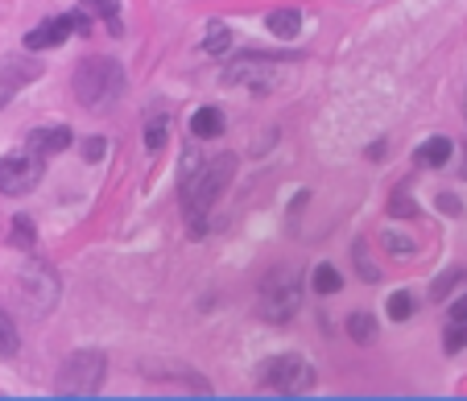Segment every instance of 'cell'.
Returning a JSON list of instances; mask_svg holds the SVG:
<instances>
[{
	"instance_id": "1",
	"label": "cell",
	"mask_w": 467,
	"mask_h": 401,
	"mask_svg": "<svg viewBox=\"0 0 467 401\" xmlns=\"http://www.w3.org/2000/svg\"><path fill=\"white\" fill-rule=\"evenodd\" d=\"M236 174V153H216V158H186V170H183V211H186V224L191 232H203L207 224V211L211 203L219 199V191L232 183Z\"/></svg>"
},
{
	"instance_id": "2",
	"label": "cell",
	"mask_w": 467,
	"mask_h": 401,
	"mask_svg": "<svg viewBox=\"0 0 467 401\" xmlns=\"http://www.w3.org/2000/svg\"><path fill=\"white\" fill-rule=\"evenodd\" d=\"M124 91V71L116 58H83L75 71V99L83 108H112Z\"/></svg>"
},
{
	"instance_id": "3",
	"label": "cell",
	"mask_w": 467,
	"mask_h": 401,
	"mask_svg": "<svg viewBox=\"0 0 467 401\" xmlns=\"http://www.w3.org/2000/svg\"><path fill=\"white\" fill-rule=\"evenodd\" d=\"M104 377H108V356H104V352H75V356L58 369L55 389L63 393V397H96Z\"/></svg>"
},
{
	"instance_id": "4",
	"label": "cell",
	"mask_w": 467,
	"mask_h": 401,
	"mask_svg": "<svg viewBox=\"0 0 467 401\" xmlns=\"http://www.w3.org/2000/svg\"><path fill=\"white\" fill-rule=\"evenodd\" d=\"M257 385L269 393H282V397H302V393L315 389V369L302 356L285 352V356H273L269 364H261Z\"/></svg>"
},
{
	"instance_id": "5",
	"label": "cell",
	"mask_w": 467,
	"mask_h": 401,
	"mask_svg": "<svg viewBox=\"0 0 467 401\" xmlns=\"http://www.w3.org/2000/svg\"><path fill=\"white\" fill-rule=\"evenodd\" d=\"M302 306V282L290 269H273L261 286V311L269 323H290Z\"/></svg>"
},
{
	"instance_id": "6",
	"label": "cell",
	"mask_w": 467,
	"mask_h": 401,
	"mask_svg": "<svg viewBox=\"0 0 467 401\" xmlns=\"http://www.w3.org/2000/svg\"><path fill=\"white\" fill-rule=\"evenodd\" d=\"M46 162L38 153H4L0 158V191L4 195H30L33 186L42 183Z\"/></svg>"
},
{
	"instance_id": "7",
	"label": "cell",
	"mask_w": 467,
	"mask_h": 401,
	"mask_svg": "<svg viewBox=\"0 0 467 401\" xmlns=\"http://www.w3.org/2000/svg\"><path fill=\"white\" fill-rule=\"evenodd\" d=\"M224 83L249 87V91H261L265 96V91H273V87L282 83V75H277V63H269L265 55H244L224 66Z\"/></svg>"
},
{
	"instance_id": "8",
	"label": "cell",
	"mask_w": 467,
	"mask_h": 401,
	"mask_svg": "<svg viewBox=\"0 0 467 401\" xmlns=\"http://www.w3.org/2000/svg\"><path fill=\"white\" fill-rule=\"evenodd\" d=\"M58 298V282H55V273L46 269L42 260H30L21 269V303L30 315H46L50 306H55Z\"/></svg>"
},
{
	"instance_id": "9",
	"label": "cell",
	"mask_w": 467,
	"mask_h": 401,
	"mask_svg": "<svg viewBox=\"0 0 467 401\" xmlns=\"http://www.w3.org/2000/svg\"><path fill=\"white\" fill-rule=\"evenodd\" d=\"M88 17L83 13H66V17H50V21H42L38 30L25 33V50H55V46H63L71 33H88Z\"/></svg>"
},
{
	"instance_id": "10",
	"label": "cell",
	"mask_w": 467,
	"mask_h": 401,
	"mask_svg": "<svg viewBox=\"0 0 467 401\" xmlns=\"http://www.w3.org/2000/svg\"><path fill=\"white\" fill-rule=\"evenodd\" d=\"M33 79H42V63H38V58H4V63H0V108H4L25 83H33Z\"/></svg>"
},
{
	"instance_id": "11",
	"label": "cell",
	"mask_w": 467,
	"mask_h": 401,
	"mask_svg": "<svg viewBox=\"0 0 467 401\" xmlns=\"http://www.w3.org/2000/svg\"><path fill=\"white\" fill-rule=\"evenodd\" d=\"M25 145H30V153H38V158H55V153L71 149V129L46 124V129H33L30 137H25Z\"/></svg>"
},
{
	"instance_id": "12",
	"label": "cell",
	"mask_w": 467,
	"mask_h": 401,
	"mask_svg": "<svg viewBox=\"0 0 467 401\" xmlns=\"http://www.w3.org/2000/svg\"><path fill=\"white\" fill-rule=\"evenodd\" d=\"M451 137H430V141H422L418 149H413V162L426 166V170H443L446 162H451Z\"/></svg>"
},
{
	"instance_id": "13",
	"label": "cell",
	"mask_w": 467,
	"mask_h": 401,
	"mask_svg": "<svg viewBox=\"0 0 467 401\" xmlns=\"http://www.w3.org/2000/svg\"><path fill=\"white\" fill-rule=\"evenodd\" d=\"M191 132H195L199 141L219 137V132H224V112H219V108H199L195 116H191Z\"/></svg>"
},
{
	"instance_id": "14",
	"label": "cell",
	"mask_w": 467,
	"mask_h": 401,
	"mask_svg": "<svg viewBox=\"0 0 467 401\" xmlns=\"http://www.w3.org/2000/svg\"><path fill=\"white\" fill-rule=\"evenodd\" d=\"M265 25H269V33H277V38H298V33H302V13L273 9L269 17H265Z\"/></svg>"
},
{
	"instance_id": "15",
	"label": "cell",
	"mask_w": 467,
	"mask_h": 401,
	"mask_svg": "<svg viewBox=\"0 0 467 401\" xmlns=\"http://www.w3.org/2000/svg\"><path fill=\"white\" fill-rule=\"evenodd\" d=\"M232 46V33L224 21H207V38H203V55L207 58H224Z\"/></svg>"
},
{
	"instance_id": "16",
	"label": "cell",
	"mask_w": 467,
	"mask_h": 401,
	"mask_svg": "<svg viewBox=\"0 0 467 401\" xmlns=\"http://www.w3.org/2000/svg\"><path fill=\"white\" fill-rule=\"evenodd\" d=\"M310 290L315 294H335L339 290V269L331 265V260L315 265V273H310Z\"/></svg>"
},
{
	"instance_id": "17",
	"label": "cell",
	"mask_w": 467,
	"mask_h": 401,
	"mask_svg": "<svg viewBox=\"0 0 467 401\" xmlns=\"http://www.w3.org/2000/svg\"><path fill=\"white\" fill-rule=\"evenodd\" d=\"M467 347V319H451L443 331V352L446 356H455V352H463Z\"/></svg>"
},
{
	"instance_id": "18",
	"label": "cell",
	"mask_w": 467,
	"mask_h": 401,
	"mask_svg": "<svg viewBox=\"0 0 467 401\" xmlns=\"http://www.w3.org/2000/svg\"><path fill=\"white\" fill-rule=\"evenodd\" d=\"M348 336L356 339L360 347L372 344V339H377V319H372V315H352L348 319Z\"/></svg>"
},
{
	"instance_id": "19",
	"label": "cell",
	"mask_w": 467,
	"mask_h": 401,
	"mask_svg": "<svg viewBox=\"0 0 467 401\" xmlns=\"http://www.w3.org/2000/svg\"><path fill=\"white\" fill-rule=\"evenodd\" d=\"M21 352V336H17V327L4 319V311H0V356L9 360V356H17Z\"/></svg>"
},
{
	"instance_id": "20",
	"label": "cell",
	"mask_w": 467,
	"mask_h": 401,
	"mask_svg": "<svg viewBox=\"0 0 467 401\" xmlns=\"http://www.w3.org/2000/svg\"><path fill=\"white\" fill-rule=\"evenodd\" d=\"M13 244H21V249H38V236H33V224L25 216H17L13 219Z\"/></svg>"
},
{
	"instance_id": "21",
	"label": "cell",
	"mask_w": 467,
	"mask_h": 401,
	"mask_svg": "<svg viewBox=\"0 0 467 401\" xmlns=\"http://www.w3.org/2000/svg\"><path fill=\"white\" fill-rule=\"evenodd\" d=\"M166 132H170V120H166V116H153V120H149V129H145V145H149V149L157 153V149L166 145Z\"/></svg>"
},
{
	"instance_id": "22",
	"label": "cell",
	"mask_w": 467,
	"mask_h": 401,
	"mask_svg": "<svg viewBox=\"0 0 467 401\" xmlns=\"http://www.w3.org/2000/svg\"><path fill=\"white\" fill-rule=\"evenodd\" d=\"M83 9H91L96 17H108L112 33H120V21H116V0H79Z\"/></svg>"
},
{
	"instance_id": "23",
	"label": "cell",
	"mask_w": 467,
	"mask_h": 401,
	"mask_svg": "<svg viewBox=\"0 0 467 401\" xmlns=\"http://www.w3.org/2000/svg\"><path fill=\"white\" fill-rule=\"evenodd\" d=\"M413 315V298H410V294H393V298H389V319H397V323H405V319H410Z\"/></svg>"
},
{
	"instance_id": "24",
	"label": "cell",
	"mask_w": 467,
	"mask_h": 401,
	"mask_svg": "<svg viewBox=\"0 0 467 401\" xmlns=\"http://www.w3.org/2000/svg\"><path fill=\"white\" fill-rule=\"evenodd\" d=\"M389 211H393V216H405V219H413V216H418V203H413V199L405 195V191H397V195L389 199Z\"/></svg>"
},
{
	"instance_id": "25",
	"label": "cell",
	"mask_w": 467,
	"mask_h": 401,
	"mask_svg": "<svg viewBox=\"0 0 467 401\" xmlns=\"http://www.w3.org/2000/svg\"><path fill=\"white\" fill-rule=\"evenodd\" d=\"M104 153H108V141H104V137H88V141H83V158H88L91 166L104 162Z\"/></svg>"
},
{
	"instance_id": "26",
	"label": "cell",
	"mask_w": 467,
	"mask_h": 401,
	"mask_svg": "<svg viewBox=\"0 0 467 401\" xmlns=\"http://www.w3.org/2000/svg\"><path fill=\"white\" fill-rule=\"evenodd\" d=\"M356 269H360V277H364V282H377V277H380V269L372 265L369 257H364V244H356Z\"/></svg>"
},
{
	"instance_id": "27",
	"label": "cell",
	"mask_w": 467,
	"mask_h": 401,
	"mask_svg": "<svg viewBox=\"0 0 467 401\" xmlns=\"http://www.w3.org/2000/svg\"><path fill=\"white\" fill-rule=\"evenodd\" d=\"M455 282H459V269H451V273H446V277H438V282H435V290H430V294H435L438 303H443V298H446V294H451V286H455Z\"/></svg>"
},
{
	"instance_id": "28",
	"label": "cell",
	"mask_w": 467,
	"mask_h": 401,
	"mask_svg": "<svg viewBox=\"0 0 467 401\" xmlns=\"http://www.w3.org/2000/svg\"><path fill=\"white\" fill-rule=\"evenodd\" d=\"M385 244H389L393 252H413V249H418V244H413V240L397 236V232H385Z\"/></svg>"
},
{
	"instance_id": "29",
	"label": "cell",
	"mask_w": 467,
	"mask_h": 401,
	"mask_svg": "<svg viewBox=\"0 0 467 401\" xmlns=\"http://www.w3.org/2000/svg\"><path fill=\"white\" fill-rule=\"evenodd\" d=\"M451 319H467V294L459 298V303H451Z\"/></svg>"
},
{
	"instance_id": "30",
	"label": "cell",
	"mask_w": 467,
	"mask_h": 401,
	"mask_svg": "<svg viewBox=\"0 0 467 401\" xmlns=\"http://www.w3.org/2000/svg\"><path fill=\"white\" fill-rule=\"evenodd\" d=\"M438 207H443V211H451V216H459V199H451V195L438 199Z\"/></svg>"
},
{
	"instance_id": "31",
	"label": "cell",
	"mask_w": 467,
	"mask_h": 401,
	"mask_svg": "<svg viewBox=\"0 0 467 401\" xmlns=\"http://www.w3.org/2000/svg\"><path fill=\"white\" fill-rule=\"evenodd\" d=\"M463 116H467V91H463Z\"/></svg>"
},
{
	"instance_id": "32",
	"label": "cell",
	"mask_w": 467,
	"mask_h": 401,
	"mask_svg": "<svg viewBox=\"0 0 467 401\" xmlns=\"http://www.w3.org/2000/svg\"><path fill=\"white\" fill-rule=\"evenodd\" d=\"M463 178H467V162H463Z\"/></svg>"
}]
</instances>
